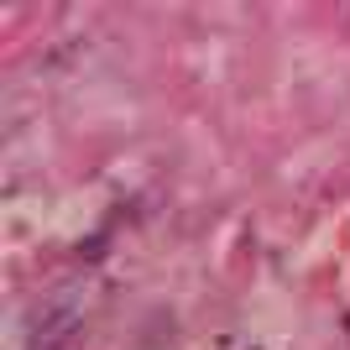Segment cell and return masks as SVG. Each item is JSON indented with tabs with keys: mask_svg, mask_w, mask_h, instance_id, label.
I'll return each instance as SVG.
<instances>
[{
	"mask_svg": "<svg viewBox=\"0 0 350 350\" xmlns=\"http://www.w3.org/2000/svg\"><path fill=\"white\" fill-rule=\"evenodd\" d=\"M79 329H84V298L79 293H47L42 304L31 308L27 319V350H63L68 340H79Z\"/></svg>",
	"mask_w": 350,
	"mask_h": 350,
	"instance_id": "cell-1",
	"label": "cell"
},
{
	"mask_svg": "<svg viewBox=\"0 0 350 350\" xmlns=\"http://www.w3.org/2000/svg\"><path fill=\"white\" fill-rule=\"evenodd\" d=\"M110 256V235H84V246H79V262H100Z\"/></svg>",
	"mask_w": 350,
	"mask_h": 350,
	"instance_id": "cell-2",
	"label": "cell"
}]
</instances>
